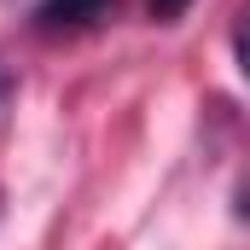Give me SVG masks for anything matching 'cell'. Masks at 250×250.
<instances>
[{
    "label": "cell",
    "mask_w": 250,
    "mask_h": 250,
    "mask_svg": "<svg viewBox=\"0 0 250 250\" xmlns=\"http://www.w3.org/2000/svg\"><path fill=\"white\" fill-rule=\"evenodd\" d=\"M233 59H239V70H245V82H250V6L239 12V23H233Z\"/></svg>",
    "instance_id": "2"
},
{
    "label": "cell",
    "mask_w": 250,
    "mask_h": 250,
    "mask_svg": "<svg viewBox=\"0 0 250 250\" xmlns=\"http://www.w3.org/2000/svg\"><path fill=\"white\" fill-rule=\"evenodd\" d=\"M0 87H6V76H0Z\"/></svg>",
    "instance_id": "5"
},
{
    "label": "cell",
    "mask_w": 250,
    "mask_h": 250,
    "mask_svg": "<svg viewBox=\"0 0 250 250\" xmlns=\"http://www.w3.org/2000/svg\"><path fill=\"white\" fill-rule=\"evenodd\" d=\"M117 12V0H41L35 6V29L41 35H76V29H93Z\"/></svg>",
    "instance_id": "1"
},
{
    "label": "cell",
    "mask_w": 250,
    "mask_h": 250,
    "mask_svg": "<svg viewBox=\"0 0 250 250\" xmlns=\"http://www.w3.org/2000/svg\"><path fill=\"white\" fill-rule=\"evenodd\" d=\"M239 215H245V221H250V187L239 192Z\"/></svg>",
    "instance_id": "4"
},
{
    "label": "cell",
    "mask_w": 250,
    "mask_h": 250,
    "mask_svg": "<svg viewBox=\"0 0 250 250\" xmlns=\"http://www.w3.org/2000/svg\"><path fill=\"white\" fill-rule=\"evenodd\" d=\"M187 6H192V0H151V18H157V23H175Z\"/></svg>",
    "instance_id": "3"
}]
</instances>
